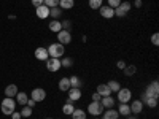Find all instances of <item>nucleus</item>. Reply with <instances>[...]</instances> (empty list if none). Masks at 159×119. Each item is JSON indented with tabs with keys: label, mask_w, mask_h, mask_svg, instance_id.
<instances>
[{
	"label": "nucleus",
	"mask_w": 159,
	"mask_h": 119,
	"mask_svg": "<svg viewBox=\"0 0 159 119\" xmlns=\"http://www.w3.org/2000/svg\"><path fill=\"white\" fill-rule=\"evenodd\" d=\"M46 49H48V56H49V57H54V59H61V57H64V54H65V48H64V45H61L59 42L49 45Z\"/></svg>",
	"instance_id": "f257e3e1"
},
{
	"label": "nucleus",
	"mask_w": 159,
	"mask_h": 119,
	"mask_svg": "<svg viewBox=\"0 0 159 119\" xmlns=\"http://www.w3.org/2000/svg\"><path fill=\"white\" fill-rule=\"evenodd\" d=\"M16 108V100L11 99V97H7L2 100V105H0V110H2V113L5 116H11V113L15 111Z\"/></svg>",
	"instance_id": "f03ea898"
},
{
	"label": "nucleus",
	"mask_w": 159,
	"mask_h": 119,
	"mask_svg": "<svg viewBox=\"0 0 159 119\" xmlns=\"http://www.w3.org/2000/svg\"><path fill=\"white\" fill-rule=\"evenodd\" d=\"M143 94L147 97H151V99H157L159 97V83H157V79H154V81H151L147 86V90H145Z\"/></svg>",
	"instance_id": "7ed1b4c3"
},
{
	"label": "nucleus",
	"mask_w": 159,
	"mask_h": 119,
	"mask_svg": "<svg viewBox=\"0 0 159 119\" xmlns=\"http://www.w3.org/2000/svg\"><path fill=\"white\" fill-rule=\"evenodd\" d=\"M103 105L100 103V102H91L89 105H88V113L89 114H92V116H100L102 113H103Z\"/></svg>",
	"instance_id": "20e7f679"
},
{
	"label": "nucleus",
	"mask_w": 159,
	"mask_h": 119,
	"mask_svg": "<svg viewBox=\"0 0 159 119\" xmlns=\"http://www.w3.org/2000/svg\"><path fill=\"white\" fill-rule=\"evenodd\" d=\"M130 2H121L116 8H115V16H118V18H124L127 13L130 11Z\"/></svg>",
	"instance_id": "39448f33"
},
{
	"label": "nucleus",
	"mask_w": 159,
	"mask_h": 119,
	"mask_svg": "<svg viewBox=\"0 0 159 119\" xmlns=\"http://www.w3.org/2000/svg\"><path fill=\"white\" fill-rule=\"evenodd\" d=\"M67 94H69V97H67V102H78L80 99H81V95H83V92H81V89L80 87H70L69 90H67Z\"/></svg>",
	"instance_id": "423d86ee"
},
{
	"label": "nucleus",
	"mask_w": 159,
	"mask_h": 119,
	"mask_svg": "<svg viewBox=\"0 0 159 119\" xmlns=\"http://www.w3.org/2000/svg\"><path fill=\"white\" fill-rule=\"evenodd\" d=\"M118 100H119V103H127L130 99H132V92L129 90V89H126V87H121L118 92Z\"/></svg>",
	"instance_id": "0eeeda50"
},
{
	"label": "nucleus",
	"mask_w": 159,
	"mask_h": 119,
	"mask_svg": "<svg viewBox=\"0 0 159 119\" xmlns=\"http://www.w3.org/2000/svg\"><path fill=\"white\" fill-rule=\"evenodd\" d=\"M46 68H48V72H51V73L61 70V60H59V59H54V57H48V60H46Z\"/></svg>",
	"instance_id": "6e6552de"
},
{
	"label": "nucleus",
	"mask_w": 159,
	"mask_h": 119,
	"mask_svg": "<svg viewBox=\"0 0 159 119\" xmlns=\"http://www.w3.org/2000/svg\"><path fill=\"white\" fill-rule=\"evenodd\" d=\"M57 42L61 45H69L72 42V33L69 30H61L57 32Z\"/></svg>",
	"instance_id": "1a4fd4ad"
},
{
	"label": "nucleus",
	"mask_w": 159,
	"mask_h": 119,
	"mask_svg": "<svg viewBox=\"0 0 159 119\" xmlns=\"http://www.w3.org/2000/svg\"><path fill=\"white\" fill-rule=\"evenodd\" d=\"M130 114H140L142 111H143V103H142V100H139V99H135V100H132L130 102Z\"/></svg>",
	"instance_id": "9d476101"
},
{
	"label": "nucleus",
	"mask_w": 159,
	"mask_h": 119,
	"mask_svg": "<svg viewBox=\"0 0 159 119\" xmlns=\"http://www.w3.org/2000/svg\"><path fill=\"white\" fill-rule=\"evenodd\" d=\"M99 13H100V16L105 18V19H111L115 16V10L111 7H108V5H102L99 8Z\"/></svg>",
	"instance_id": "9b49d317"
},
{
	"label": "nucleus",
	"mask_w": 159,
	"mask_h": 119,
	"mask_svg": "<svg viewBox=\"0 0 159 119\" xmlns=\"http://www.w3.org/2000/svg\"><path fill=\"white\" fill-rule=\"evenodd\" d=\"M35 15H37L38 19H46L49 16V8L46 5H40V7L35 8Z\"/></svg>",
	"instance_id": "f8f14e48"
},
{
	"label": "nucleus",
	"mask_w": 159,
	"mask_h": 119,
	"mask_svg": "<svg viewBox=\"0 0 159 119\" xmlns=\"http://www.w3.org/2000/svg\"><path fill=\"white\" fill-rule=\"evenodd\" d=\"M35 102H43L45 99H46V92H45V89H42V87H37V89H34L32 90V95H30Z\"/></svg>",
	"instance_id": "ddd939ff"
},
{
	"label": "nucleus",
	"mask_w": 159,
	"mask_h": 119,
	"mask_svg": "<svg viewBox=\"0 0 159 119\" xmlns=\"http://www.w3.org/2000/svg\"><path fill=\"white\" fill-rule=\"evenodd\" d=\"M102 114H103V119H118L119 117L118 110H113V108H105Z\"/></svg>",
	"instance_id": "4468645a"
},
{
	"label": "nucleus",
	"mask_w": 159,
	"mask_h": 119,
	"mask_svg": "<svg viewBox=\"0 0 159 119\" xmlns=\"http://www.w3.org/2000/svg\"><path fill=\"white\" fill-rule=\"evenodd\" d=\"M100 103L103 105V108H113L115 103H116V100H115L111 95H105V97L100 99Z\"/></svg>",
	"instance_id": "2eb2a0df"
},
{
	"label": "nucleus",
	"mask_w": 159,
	"mask_h": 119,
	"mask_svg": "<svg viewBox=\"0 0 159 119\" xmlns=\"http://www.w3.org/2000/svg\"><path fill=\"white\" fill-rule=\"evenodd\" d=\"M70 87H72V86H70V79H69L67 76H64V78L59 79V90H61V92H67Z\"/></svg>",
	"instance_id": "dca6fc26"
},
{
	"label": "nucleus",
	"mask_w": 159,
	"mask_h": 119,
	"mask_svg": "<svg viewBox=\"0 0 159 119\" xmlns=\"http://www.w3.org/2000/svg\"><path fill=\"white\" fill-rule=\"evenodd\" d=\"M35 57L38 60H48V49L46 48H37L35 49Z\"/></svg>",
	"instance_id": "f3484780"
},
{
	"label": "nucleus",
	"mask_w": 159,
	"mask_h": 119,
	"mask_svg": "<svg viewBox=\"0 0 159 119\" xmlns=\"http://www.w3.org/2000/svg\"><path fill=\"white\" fill-rule=\"evenodd\" d=\"M142 103L143 105H147V107L150 108H156L157 107V99H151V97H147V95H142Z\"/></svg>",
	"instance_id": "a211bd4d"
},
{
	"label": "nucleus",
	"mask_w": 159,
	"mask_h": 119,
	"mask_svg": "<svg viewBox=\"0 0 159 119\" xmlns=\"http://www.w3.org/2000/svg\"><path fill=\"white\" fill-rule=\"evenodd\" d=\"M49 30L51 32H54V33H57V32H61L62 30V24H61V21L59 19H52L51 22H49Z\"/></svg>",
	"instance_id": "6ab92c4d"
},
{
	"label": "nucleus",
	"mask_w": 159,
	"mask_h": 119,
	"mask_svg": "<svg viewBox=\"0 0 159 119\" xmlns=\"http://www.w3.org/2000/svg\"><path fill=\"white\" fill-rule=\"evenodd\" d=\"M18 92H19V90H18V86H16V84H10V86L5 87V95H7V97H11V99H13V97H16Z\"/></svg>",
	"instance_id": "aec40b11"
},
{
	"label": "nucleus",
	"mask_w": 159,
	"mask_h": 119,
	"mask_svg": "<svg viewBox=\"0 0 159 119\" xmlns=\"http://www.w3.org/2000/svg\"><path fill=\"white\" fill-rule=\"evenodd\" d=\"M96 92H97V94H99L100 97H105V95H111V90L108 89V86H107V84H99Z\"/></svg>",
	"instance_id": "412c9836"
},
{
	"label": "nucleus",
	"mask_w": 159,
	"mask_h": 119,
	"mask_svg": "<svg viewBox=\"0 0 159 119\" xmlns=\"http://www.w3.org/2000/svg\"><path fill=\"white\" fill-rule=\"evenodd\" d=\"M73 7H75V0H59L61 10H72Z\"/></svg>",
	"instance_id": "4be33fe9"
},
{
	"label": "nucleus",
	"mask_w": 159,
	"mask_h": 119,
	"mask_svg": "<svg viewBox=\"0 0 159 119\" xmlns=\"http://www.w3.org/2000/svg\"><path fill=\"white\" fill-rule=\"evenodd\" d=\"M27 100H29V97H27L25 92H18L16 94V103H19L21 107H24V105L27 103Z\"/></svg>",
	"instance_id": "5701e85b"
},
{
	"label": "nucleus",
	"mask_w": 159,
	"mask_h": 119,
	"mask_svg": "<svg viewBox=\"0 0 159 119\" xmlns=\"http://www.w3.org/2000/svg\"><path fill=\"white\" fill-rule=\"evenodd\" d=\"M73 110H75V105H73L72 102H65V103H64V107H62V113H64V114L70 116V114L73 113Z\"/></svg>",
	"instance_id": "b1692460"
},
{
	"label": "nucleus",
	"mask_w": 159,
	"mask_h": 119,
	"mask_svg": "<svg viewBox=\"0 0 159 119\" xmlns=\"http://www.w3.org/2000/svg\"><path fill=\"white\" fill-rule=\"evenodd\" d=\"M118 113H119V114H123V116H129V114H130V107H129L127 103H119Z\"/></svg>",
	"instance_id": "393cba45"
},
{
	"label": "nucleus",
	"mask_w": 159,
	"mask_h": 119,
	"mask_svg": "<svg viewBox=\"0 0 159 119\" xmlns=\"http://www.w3.org/2000/svg\"><path fill=\"white\" fill-rule=\"evenodd\" d=\"M70 116H72V119H86V111H83L81 108H75Z\"/></svg>",
	"instance_id": "a878e982"
},
{
	"label": "nucleus",
	"mask_w": 159,
	"mask_h": 119,
	"mask_svg": "<svg viewBox=\"0 0 159 119\" xmlns=\"http://www.w3.org/2000/svg\"><path fill=\"white\" fill-rule=\"evenodd\" d=\"M107 86L111 92H118L119 89H121V84H119V81H116V79H110V81L107 83Z\"/></svg>",
	"instance_id": "bb28decb"
},
{
	"label": "nucleus",
	"mask_w": 159,
	"mask_h": 119,
	"mask_svg": "<svg viewBox=\"0 0 159 119\" xmlns=\"http://www.w3.org/2000/svg\"><path fill=\"white\" fill-rule=\"evenodd\" d=\"M61 15H62V10H61L59 7L49 8V16H51L52 19H59V18H61Z\"/></svg>",
	"instance_id": "cd10ccee"
},
{
	"label": "nucleus",
	"mask_w": 159,
	"mask_h": 119,
	"mask_svg": "<svg viewBox=\"0 0 159 119\" xmlns=\"http://www.w3.org/2000/svg\"><path fill=\"white\" fill-rule=\"evenodd\" d=\"M72 65H73V59H72V57H61V67L70 68Z\"/></svg>",
	"instance_id": "c85d7f7f"
},
{
	"label": "nucleus",
	"mask_w": 159,
	"mask_h": 119,
	"mask_svg": "<svg viewBox=\"0 0 159 119\" xmlns=\"http://www.w3.org/2000/svg\"><path fill=\"white\" fill-rule=\"evenodd\" d=\"M69 79H70V86H72V87H80V89H81L83 81H81V79H80L78 76H70Z\"/></svg>",
	"instance_id": "c756f323"
},
{
	"label": "nucleus",
	"mask_w": 159,
	"mask_h": 119,
	"mask_svg": "<svg viewBox=\"0 0 159 119\" xmlns=\"http://www.w3.org/2000/svg\"><path fill=\"white\" fill-rule=\"evenodd\" d=\"M32 108L30 107H27V105H24V107H22V111H19L21 113V117H30L32 116Z\"/></svg>",
	"instance_id": "7c9ffc66"
},
{
	"label": "nucleus",
	"mask_w": 159,
	"mask_h": 119,
	"mask_svg": "<svg viewBox=\"0 0 159 119\" xmlns=\"http://www.w3.org/2000/svg\"><path fill=\"white\" fill-rule=\"evenodd\" d=\"M135 72H137L135 65H126V67H124V75H126V76H132Z\"/></svg>",
	"instance_id": "2f4dec72"
},
{
	"label": "nucleus",
	"mask_w": 159,
	"mask_h": 119,
	"mask_svg": "<svg viewBox=\"0 0 159 119\" xmlns=\"http://www.w3.org/2000/svg\"><path fill=\"white\" fill-rule=\"evenodd\" d=\"M103 5V0H89V8L92 10H99Z\"/></svg>",
	"instance_id": "473e14b6"
},
{
	"label": "nucleus",
	"mask_w": 159,
	"mask_h": 119,
	"mask_svg": "<svg viewBox=\"0 0 159 119\" xmlns=\"http://www.w3.org/2000/svg\"><path fill=\"white\" fill-rule=\"evenodd\" d=\"M43 5H46L48 8H54L59 7V0H43Z\"/></svg>",
	"instance_id": "72a5a7b5"
},
{
	"label": "nucleus",
	"mask_w": 159,
	"mask_h": 119,
	"mask_svg": "<svg viewBox=\"0 0 159 119\" xmlns=\"http://www.w3.org/2000/svg\"><path fill=\"white\" fill-rule=\"evenodd\" d=\"M61 24H62V30H69V32H70V29H72V21L65 19V21H62Z\"/></svg>",
	"instance_id": "f704fd0d"
},
{
	"label": "nucleus",
	"mask_w": 159,
	"mask_h": 119,
	"mask_svg": "<svg viewBox=\"0 0 159 119\" xmlns=\"http://www.w3.org/2000/svg\"><path fill=\"white\" fill-rule=\"evenodd\" d=\"M151 43H153L154 46H157V45H159V33H157V32L151 35Z\"/></svg>",
	"instance_id": "c9c22d12"
},
{
	"label": "nucleus",
	"mask_w": 159,
	"mask_h": 119,
	"mask_svg": "<svg viewBox=\"0 0 159 119\" xmlns=\"http://www.w3.org/2000/svg\"><path fill=\"white\" fill-rule=\"evenodd\" d=\"M119 3H121V0H108V7H111L113 10H115Z\"/></svg>",
	"instance_id": "e433bc0d"
},
{
	"label": "nucleus",
	"mask_w": 159,
	"mask_h": 119,
	"mask_svg": "<svg viewBox=\"0 0 159 119\" xmlns=\"http://www.w3.org/2000/svg\"><path fill=\"white\" fill-rule=\"evenodd\" d=\"M116 67H118L119 70H124V67H126V62H124V60H118Z\"/></svg>",
	"instance_id": "4c0bfd02"
},
{
	"label": "nucleus",
	"mask_w": 159,
	"mask_h": 119,
	"mask_svg": "<svg viewBox=\"0 0 159 119\" xmlns=\"http://www.w3.org/2000/svg\"><path fill=\"white\" fill-rule=\"evenodd\" d=\"M11 119H21V113L19 111H13L11 113Z\"/></svg>",
	"instance_id": "58836bf2"
},
{
	"label": "nucleus",
	"mask_w": 159,
	"mask_h": 119,
	"mask_svg": "<svg viewBox=\"0 0 159 119\" xmlns=\"http://www.w3.org/2000/svg\"><path fill=\"white\" fill-rule=\"evenodd\" d=\"M100 99H102V97L97 94V92H94V94H92V102H100Z\"/></svg>",
	"instance_id": "ea45409f"
},
{
	"label": "nucleus",
	"mask_w": 159,
	"mask_h": 119,
	"mask_svg": "<svg viewBox=\"0 0 159 119\" xmlns=\"http://www.w3.org/2000/svg\"><path fill=\"white\" fill-rule=\"evenodd\" d=\"M35 103H37V102H35L34 99H29V100H27V103H25V105H27V107H30V108H34V107H35Z\"/></svg>",
	"instance_id": "a19ab883"
},
{
	"label": "nucleus",
	"mask_w": 159,
	"mask_h": 119,
	"mask_svg": "<svg viewBox=\"0 0 159 119\" xmlns=\"http://www.w3.org/2000/svg\"><path fill=\"white\" fill-rule=\"evenodd\" d=\"M32 5L37 8V7H40V5H43V0H32Z\"/></svg>",
	"instance_id": "79ce46f5"
},
{
	"label": "nucleus",
	"mask_w": 159,
	"mask_h": 119,
	"mask_svg": "<svg viewBox=\"0 0 159 119\" xmlns=\"http://www.w3.org/2000/svg\"><path fill=\"white\" fill-rule=\"evenodd\" d=\"M135 7H137V8L142 7V0H135Z\"/></svg>",
	"instance_id": "37998d69"
},
{
	"label": "nucleus",
	"mask_w": 159,
	"mask_h": 119,
	"mask_svg": "<svg viewBox=\"0 0 159 119\" xmlns=\"http://www.w3.org/2000/svg\"><path fill=\"white\" fill-rule=\"evenodd\" d=\"M126 117H127V119H139L135 114H129V116H126Z\"/></svg>",
	"instance_id": "c03bdc74"
},
{
	"label": "nucleus",
	"mask_w": 159,
	"mask_h": 119,
	"mask_svg": "<svg viewBox=\"0 0 159 119\" xmlns=\"http://www.w3.org/2000/svg\"><path fill=\"white\" fill-rule=\"evenodd\" d=\"M96 119H100V117H99V116H97V117H96Z\"/></svg>",
	"instance_id": "a18cd8bd"
},
{
	"label": "nucleus",
	"mask_w": 159,
	"mask_h": 119,
	"mask_svg": "<svg viewBox=\"0 0 159 119\" xmlns=\"http://www.w3.org/2000/svg\"><path fill=\"white\" fill-rule=\"evenodd\" d=\"M45 119H51V117H45Z\"/></svg>",
	"instance_id": "49530a36"
},
{
	"label": "nucleus",
	"mask_w": 159,
	"mask_h": 119,
	"mask_svg": "<svg viewBox=\"0 0 159 119\" xmlns=\"http://www.w3.org/2000/svg\"><path fill=\"white\" fill-rule=\"evenodd\" d=\"M118 119H119V117H118Z\"/></svg>",
	"instance_id": "de8ad7c7"
}]
</instances>
